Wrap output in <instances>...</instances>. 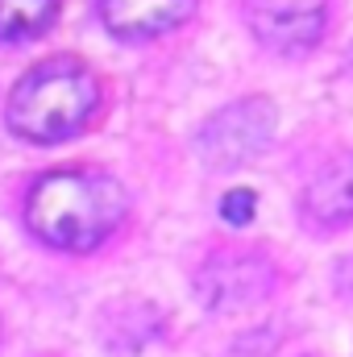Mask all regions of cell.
<instances>
[{
    "label": "cell",
    "mask_w": 353,
    "mask_h": 357,
    "mask_svg": "<svg viewBox=\"0 0 353 357\" xmlns=\"http://www.w3.org/2000/svg\"><path fill=\"white\" fill-rule=\"evenodd\" d=\"M96 108H100L96 75L75 59H50L17 84L8 100V125L29 142H63L88 125Z\"/></svg>",
    "instance_id": "obj_2"
},
{
    "label": "cell",
    "mask_w": 353,
    "mask_h": 357,
    "mask_svg": "<svg viewBox=\"0 0 353 357\" xmlns=\"http://www.w3.org/2000/svg\"><path fill=\"white\" fill-rule=\"evenodd\" d=\"M303 212L316 225H341L353 216V154L329 162L320 175L312 178L303 195Z\"/></svg>",
    "instance_id": "obj_7"
},
{
    "label": "cell",
    "mask_w": 353,
    "mask_h": 357,
    "mask_svg": "<svg viewBox=\"0 0 353 357\" xmlns=\"http://www.w3.org/2000/svg\"><path fill=\"white\" fill-rule=\"evenodd\" d=\"M270 262L262 254H216L200 270V299L216 312L246 307L250 299H262L270 291Z\"/></svg>",
    "instance_id": "obj_5"
},
{
    "label": "cell",
    "mask_w": 353,
    "mask_h": 357,
    "mask_svg": "<svg viewBox=\"0 0 353 357\" xmlns=\"http://www.w3.org/2000/svg\"><path fill=\"white\" fill-rule=\"evenodd\" d=\"M254 208H258L254 191H233V195H225V204H220V212H225L229 225H246V220L254 216Z\"/></svg>",
    "instance_id": "obj_9"
},
{
    "label": "cell",
    "mask_w": 353,
    "mask_h": 357,
    "mask_svg": "<svg viewBox=\"0 0 353 357\" xmlns=\"http://www.w3.org/2000/svg\"><path fill=\"white\" fill-rule=\"evenodd\" d=\"M250 29L270 50L303 54L324 33V0H250Z\"/></svg>",
    "instance_id": "obj_4"
},
{
    "label": "cell",
    "mask_w": 353,
    "mask_h": 357,
    "mask_svg": "<svg viewBox=\"0 0 353 357\" xmlns=\"http://www.w3.org/2000/svg\"><path fill=\"white\" fill-rule=\"evenodd\" d=\"M195 0H100V17L117 38H154L183 25Z\"/></svg>",
    "instance_id": "obj_6"
},
{
    "label": "cell",
    "mask_w": 353,
    "mask_h": 357,
    "mask_svg": "<svg viewBox=\"0 0 353 357\" xmlns=\"http://www.w3.org/2000/svg\"><path fill=\"white\" fill-rule=\"evenodd\" d=\"M270 129H274V108L266 100H241V104H229L225 112H216L204 133H200V154L216 167H237L246 158H254L270 142Z\"/></svg>",
    "instance_id": "obj_3"
},
{
    "label": "cell",
    "mask_w": 353,
    "mask_h": 357,
    "mask_svg": "<svg viewBox=\"0 0 353 357\" xmlns=\"http://www.w3.org/2000/svg\"><path fill=\"white\" fill-rule=\"evenodd\" d=\"M59 13V0H0V38L25 42L38 38Z\"/></svg>",
    "instance_id": "obj_8"
},
{
    "label": "cell",
    "mask_w": 353,
    "mask_h": 357,
    "mask_svg": "<svg viewBox=\"0 0 353 357\" xmlns=\"http://www.w3.org/2000/svg\"><path fill=\"white\" fill-rule=\"evenodd\" d=\"M125 220L121 183L100 171H54L33 183L25 199V225L54 250L84 254Z\"/></svg>",
    "instance_id": "obj_1"
}]
</instances>
